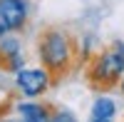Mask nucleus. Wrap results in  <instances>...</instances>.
<instances>
[{
  "instance_id": "1",
  "label": "nucleus",
  "mask_w": 124,
  "mask_h": 122,
  "mask_svg": "<svg viewBox=\"0 0 124 122\" xmlns=\"http://www.w3.org/2000/svg\"><path fill=\"white\" fill-rule=\"evenodd\" d=\"M37 52H40V60H42L45 70L52 72V75H62L72 62V43H70V37L62 30H55V27L42 30V35L37 40Z\"/></svg>"
},
{
  "instance_id": "2",
  "label": "nucleus",
  "mask_w": 124,
  "mask_h": 122,
  "mask_svg": "<svg viewBox=\"0 0 124 122\" xmlns=\"http://www.w3.org/2000/svg\"><path fill=\"white\" fill-rule=\"evenodd\" d=\"M124 75V43L117 40L107 50L94 57V62L89 67V82L97 90H109L112 85L119 82V77Z\"/></svg>"
},
{
  "instance_id": "3",
  "label": "nucleus",
  "mask_w": 124,
  "mask_h": 122,
  "mask_svg": "<svg viewBox=\"0 0 124 122\" xmlns=\"http://www.w3.org/2000/svg\"><path fill=\"white\" fill-rule=\"evenodd\" d=\"M15 82H17L20 90H23V95L37 97V95H42L45 90L50 87V72H47V70H40V67H37V70H25V67H20Z\"/></svg>"
},
{
  "instance_id": "4",
  "label": "nucleus",
  "mask_w": 124,
  "mask_h": 122,
  "mask_svg": "<svg viewBox=\"0 0 124 122\" xmlns=\"http://www.w3.org/2000/svg\"><path fill=\"white\" fill-rule=\"evenodd\" d=\"M30 8L25 0H0V23L8 30H20L27 20Z\"/></svg>"
},
{
  "instance_id": "5",
  "label": "nucleus",
  "mask_w": 124,
  "mask_h": 122,
  "mask_svg": "<svg viewBox=\"0 0 124 122\" xmlns=\"http://www.w3.org/2000/svg\"><path fill=\"white\" fill-rule=\"evenodd\" d=\"M17 112L23 115L20 122H50V115L42 105H35V102H23L17 105Z\"/></svg>"
},
{
  "instance_id": "6",
  "label": "nucleus",
  "mask_w": 124,
  "mask_h": 122,
  "mask_svg": "<svg viewBox=\"0 0 124 122\" xmlns=\"http://www.w3.org/2000/svg\"><path fill=\"white\" fill-rule=\"evenodd\" d=\"M114 112H117V105L109 97H97L92 105V117H114Z\"/></svg>"
},
{
  "instance_id": "7",
  "label": "nucleus",
  "mask_w": 124,
  "mask_h": 122,
  "mask_svg": "<svg viewBox=\"0 0 124 122\" xmlns=\"http://www.w3.org/2000/svg\"><path fill=\"white\" fill-rule=\"evenodd\" d=\"M50 122H77V120H75V115H70V112L62 110V112H55L52 117H50Z\"/></svg>"
},
{
  "instance_id": "8",
  "label": "nucleus",
  "mask_w": 124,
  "mask_h": 122,
  "mask_svg": "<svg viewBox=\"0 0 124 122\" xmlns=\"http://www.w3.org/2000/svg\"><path fill=\"white\" fill-rule=\"evenodd\" d=\"M89 122H112V117H89Z\"/></svg>"
},
{
  "instance_id": "9",
  "label": "nucleus",
  "mask_w": 124,
  "mask_h": 122,
  "mask_svg": "<svg viewBox=\"0 0 124 122\" xmlns=\"http://www.w3.org/2000/svg\"><path fill=\"white\" fill-rule=\"evenodd\" d=\"M122 92H124V75H122Z\"/></svg>"
}]
</instances>
